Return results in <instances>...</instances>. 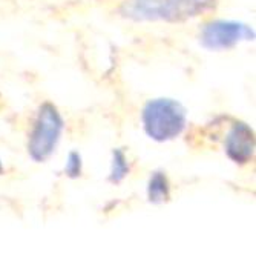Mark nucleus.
<instances>
[{
	"label": "nucleus",
	"mask_w": 256,
	"mask_h": 255,
	"mask_svg": "<svg viewBox=\"0 0 256 255\" xmlns=\"http://www.w3.org/2000/svg\"><path fill=\"white\" fill-rule=\"evenodd\" d=\"M215 7V0H132L128 14L138 20H184Z\"/></svg>",
	"instance_id": "f257e3e1"
},
{
	"label": "nucleus",
	"mask_w": 256,
	"mask_h": 255,
	"mask_svg": "<svg viewBox=\"0 0 256 255\" xmlns=\"http://www.w3.org/2000/svg\"><path fill=\"white\" fill-rule=\"evenodd\" d=\"M143 123L146 132L158 142L176 137L186 125V112L182 106L169 99L149 102L143 111Z\"/></svg>",
	"instance_id": "f03ea898"
},
{
	"label": "nucleus",
	"mask_w": 256,
	"mask_h": 255,
	"mask_svg": "<svg viewBox=\"0 0 256 255\" xmlns=\"http://www.w3.org/2000/svg\"><path fill=\"white\" fill-rule=\"evenodd\" d=\"M62 128L63 122L57 109L52 105H43L30 140V154L34 160L43 161L52 154Z\"/></svg>",
	"instance_id": "7ed1b4c3"
},
{
	"label": "nucleus",
	"mask_w": 256,
	"mask_h": 255,
	"mask_svg": "<svg viewBox=\"0 0 256 255\" xmlns=\"http://www.w3.org/2000/svg\"><path fill=\"white\" fill-rule=\"evenodd\" d=\"M252 37V31L234 22H214L207 25L202 31L201 42L208 50H224L230 48L240 40Z\"/></svg>",
	"instance_id": "20e7f679"
},
{
	"label": "nucleus",
	"mask_w": 256,
	"mask_h": 255,
	"mask_svg": "<svg viewBox=\"0 0 256 255\" xmlns=\"http://www.w3.org/2000/svg\"><path fill=\"white\" fill-rule=\"evenodd\" d=\"M226 152L227 155L236 161V163H246L253 155V132L252 129L244 125L238 123L228 132L226 142Z\"/></svg>",
	"instance_id": "39448f33"
},
{
	"label": "nucleus",
	"mask_w": 256,
	"mask_h": 255,
	"mask_svg": "<svg viewBox=\"0 0 256 255\" xmlns=\"http://www.w3.org/2000/svg\"><path fill=\"white\" fill-rule=\"evenodd\" d=\"M149 197L152 201L158 203V201H162L169 197V184H168V180L162 174H155L152 178H150V183H149Z\"/></svg>",
	"instance_id": "423d86ee"
},
{
	"label": "nucleus",
	"mask_w": 256,
	"mask_h": 255,
	"mask_svg": "<svg viewBox=\"0 0 256 255\" xmlns=\"http://www.w3.org/2000/svg\"><path fill=\"white\" fill-rule=\"evenodd\" d=\"M128 172L126 158L122 151L114 152V168H112V181H120Z\"/></svg>",
	"instance_id": "0eeeda50"
},
{
	"label": "nucleus",
	"mask_w": 256,
	"mask_h": 255,
	"mask_svg": "<svg viewBox=\"0 0 256 255\" xmlns=\"http://www.w3.org/2000/svg\"><path fill=\"white\" fill-rule=\"evenodd\" d=\"M80 171H82L80 155L77 152H72L71 155H69V160H68L66 172H68L69 177H77V175H80Z\"/></svg>",
	"instance_id": "6e6552de"
},
{
	"label": "nucleus",
	"mask_w": 256,
	"mask_h": 255,
	"mask_svg": "<svg viewBox=\"0 0 256 255\" xmlns=\"http://www.w3.org/2000/svg\"><path fill=\"white\" fill-rule=\"evenodd\" d=\"M0 172H2V165H0Z\"/></svg>",
	"instance_id": "1a4fd4ad"
}]
</instances>
